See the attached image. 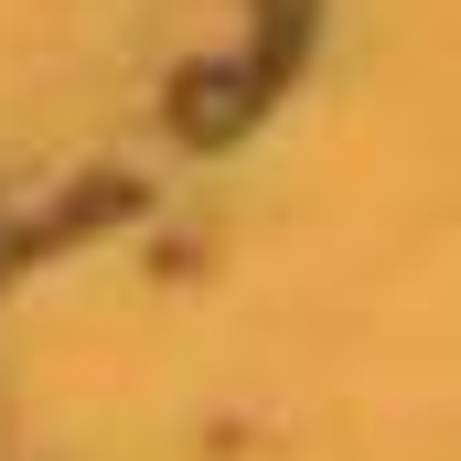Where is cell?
Segmentation results:
<instances>
[{
    "label": "cell",
    "instance_id": "cell-1",
    "mask_svg": "<svg viewBox=\"0 0 461 461\" xmlns=\"http://www.w3.org/2000/svg\"><path fill=\"white\" fill-rule=\"evenodd\" d=\"M247 108H258L247 76H183V129H194V140H226Z\"/></svg>",
    "mask_w": 461,
    "mask_h": 461
}]
</instances>
